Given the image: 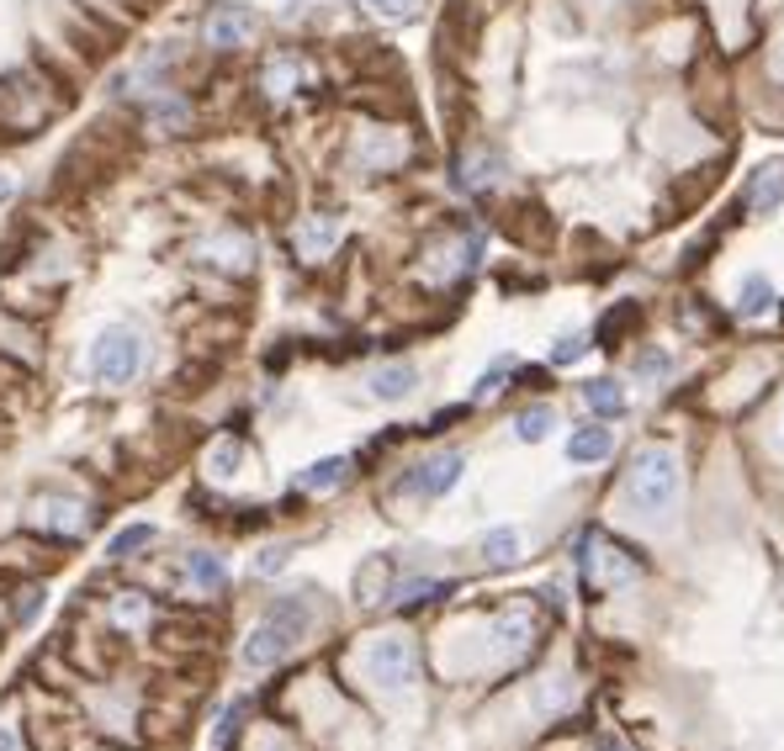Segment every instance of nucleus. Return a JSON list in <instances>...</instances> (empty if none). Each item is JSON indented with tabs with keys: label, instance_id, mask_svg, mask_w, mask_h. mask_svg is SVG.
I'll use <instances>...</instances> for the list:
<instances>
[{
	"label": "nucleus",
	"instance_id": "obj_1",
	"mask_svg": "<svg viewBox=\"0 0 784 751\" xmlns=\"http://www.w3.org/2000/svg\"><path fill=\"white\" fill-rule=\"evenodd\" d=\"M313 630V603L302 593H287L276 598L260 619H254V630H249L245 640V667H254V673H265V667H276L282 656H291L297 651V640Z\"/></svg>",
	"mask_w": 784,
	"mask_h": 751
},
{
	"label": "nucleus",
	"instance_id": "obj_2",
	"mask_svg": "<svg viewBox=\"0 0 784 751\" xmlns=\"http://www.w3.org/2000/svg\"><path fill=\"white\" fill-rule=\"evenodd\" d=\"M679 487H684L679 455L662 450V445H647V450L631 461V472H625V503H631L636 518L658 524V518H668L679 509Z\"/></svg>",
	"mask_w": 784,
	"mask_h": 751
},
{
	"label": "nucleus",
	"instance_id": "obj_3",
	"mask_svg": "<svg viewBox=\"0 0 784 751\" xmlns=\"http://www.w3.org/2000/svg\"><path fill=\"white\" fill-rule=\"evenodd\" d=\"M138 371H144V334H138V328H107V334L96 339V350H90V376H96L107 392H117Z\"/></svg>",
	"mask_w": 784,
	"mask_h": 751
},
{
	"label": "nucleus",
	"instance_id": "obj_4",
	"mask_svg": "<svg viewBox=\"0 0 784 751\" xmlns=\"http://www.w3.org/2000/svg\"><path fill=\"white\" fill-rule=\"evenodd\" d=\"M42 90H48V79L38 70H5L0 75V122L5 127H38L42 117H53V101Z\"/></svg>",
	"mask_w": 784,
	"mask_h": 751
},
{
	"label": "nucleus",
	"instance_id": "obj_5",
	"mask_svg": "<svg viewBox=\"0 0 784 751\" xmlns=\"http://www.w3.org/2000/svg\"><path fill=\"white\" fill-rule=\"evenodd\" d=\"M366 673L376 688L387 693H409L419 683V651H413L409 635H376L372 651H366Z\"/></svg>",
	"mask_w": 784,
	"mask_h": 751
},
{
	"label": "nucleus",
	"instance_id": "obj_6",
	"mask_svg": "<svg viewBox=\"0 0 784 751\" xmlns=\"http://www.w3.org/2000/svg\"><path fill=\"white\" fill-rule=\"evenodd\" d=\"M583 577L599 583V588H615V583L636 577V566H631V555L620 551V546L599 540V535H583Z\"/></svg>",
	"mask_w": 784,
	"mask_h": 751
},
{
	"label": "nucleus",
	"instance_id": "obj_7",
	"mask_svg": "<svg viewBox=\"0 0 784 751\" xmlns=\"http://www.w3.org/2000/svg\"><path fill=\"white\" fill-rule=\"evenodd\" d=\"M461 455L456 450H440V455H430V461H419L409 476H403V492H413V498H446L456 481H461Z\"/></svg>",
	"mask_w": 784,
	"mask_h": 751
},
{
	"label": "nucleus",
	"instance_id": "obj_8",
	"mask_svg": "<svg viewBox=\"0 0 784 751\" xmlns=\"http://www.w3.org/2000/svg\"><path fill=\"white\" fill-rule=\"evenodd\" d=\"M207 42L212 48H245L254 38V11L249 5H217L212 16H207Z\"/></svg>",
	"mask_w": 784,
	"mask_h": 751
},
{
	"label": "nucleus",
	"instance_id": "obj_9",
	"mask_svg": "<svg viewBox=\"0 0 784 751\" xmlns=\"http://www.w3.org/2000/svg\"><path fill=\"white\" fill-rule=\"evenodd\" d=\"M488 640H494V651L503 656V662H514V656L531 651V640H536V619H531L525 609H509V614H498L494 619Z\"/></svg>",
	"mask_w": 784,
	"mask_h": 751
},
{
	"label": "nucleus",
	"instance_id": "obj_10",
	"mask_svg": "<svg viewBox=\"0 0 784 751\" xmlns=\"http://www.w3.org/2000/svg\"><path fill=\"white\" fill-rule=\"evenodd\" d=\"M154 635H160V646H175V651H197V646H207L212 640V625H207L202 614H186V609H175V614H165L160 625H154Z\"/></svg>",
	"mask_w": 784,
	"mask_h": 751
},
{
	"label": "nucleus",
	"instance_id": "obj_11",
	"mask_svg": "<svg viewBox=\"0 0 784 751\" xmlns=\"http://www.w3.org/2000/svg\"><path fill=\"white\" fill-rule=\"evenodd\" d=\"M339 243V217H329V212H319V217H302L297 223V254L302 260H329V249Z\"/></svg>",
	"mask_w": 784,
	"mask_h": 751
},
{
	"label": "nucleus",
	"instance_id": "obj_12",
	"mask_svg": "<svg viewBox=\"0 0 784 751\" xmlns=\"http://www.w3.org/2000/svg\"><path fill=\"white\" fill-rule=\"evenodd\" d=\"M186 583H191L197 593H228V566H223V555L191 551L186 555Z\"/></svg>",
	"mask_w": 784,
	"mask_h": 751
},
{
	"label": "nucleus",
	"instance_id": "obj_13",
	"mask_svg": "<svg viewBox=\"0 0 784 751\" xmlns=\"http://www.w3.org/2000/svg\"><path fill=\"white\" fill-rule=\"evenodd\" d=\"M413 381H419V371L413 365H376L372 371V397H382V402H398V397L413 392Z\"/></svg>",
	"mask_w": 784,
	"mask_h": 751
},
{
	"label": "nucleus",
	"instance_id": "obj_14",
	"mask_svg": "<svg viewBox=\"0 0 784 751\" xmlns=\"http://www.w3.org/2000/svg\"><path fill=\"white\" fill-rule=\"evenodd\" d=\"M615 450V439H610V429H573V439H568V461H578V466H588V461H605Z\"/></svg>",
	"mask_w": 784,
	"mask_h": 751
},
{
	"label": "nucleus",
	"instance_id": "obj_15",
	"mask_svg": "<svg viewBox=\"0 0 784 751\" xmlns=\"http://www.w3.org/2000/svg\"><path fill=\"white\" fill-rule=\"evenodd\" d=\"M345 476H350V461H345V455H329V461H313L308 472L297 476V487H302V492H329Z\"/></svg>",
	"mask_w": 784,
	"mask_h": 751
},
{
	"label": "nucleus",
	"instance_id": "obj_16",
	"mask_svg": "<svg viewBox=\"0 0 784 751\" xmlns=\"http://www.w3.org/2000/svg\"><path fill=\"white\" fill-rule=\"evenodd\" d=\"M784 201V164H769L758 180H752V191H747V206L752 212H774Z\"/></svg>",
	"mask_w": 784,
	"mask_h": 751
},
{
	"label": "nucleus",
	"instance_id": "obj_17",
	"mask_svg": "<svg viewBox=\"0 0 784 751\" xmlns=\"http://www.w3.org/2000/svg\"><path fill=\"white\" fill-rule=\"evenodd\" d=\"M387 577H393V566H387L382 555H372V561L361 566V577H356V598H361V603H382V598H393Z\"/></svg>",
	"mask_w": 784,
	"mask_h": 751
},
{
	"label": "nucleus",
	"instance_id": "obj_18",
	"mask_svg": "<svg viewBox=\"0 0 784 751\" xmlns=\"http://www.w3.org/2000/svg\"><path fill=\"white\" fill-rule=\"evenodd\" d=\"M239 461H245V439H234V435L212 439V450H207V476H234L239 472Z\"/></svg>",
	"mask_w": 784,
	"mask_h": 751
},
{
	"label": "nucleus",
	"instance_id": "obj_19",
	"mask_svg": "<svg viewBox=\"0 0 784 751\" xmlns=\"http://www.w3.org/2000/svg\"><path fill=\"white\" fill-rule=\"evenodd\" d=\"M583 402H588L594 413L615 418V413H625V387H620V381H605V376H599V381H588V387H583Z\"/></svg>",
	"mask_w": 784,
	"mask_h": 751
},
{
	"label": "nucleus",
	"instance_id": "obj_20",
	"mask_svg": "<svg viewBox=\"0 0 784 751\" xmlns=\"http://www.w3.org/2000/svg\"><path fill=\"white\" fill-rule=\"evenodd\" d=\"M149 122H154V133H165V127H186V122H191V107H186L181 96L160 90V96H154V107H149Z\"/></svg>",
	"mask_w": 784,
	"mask_h": 751
},
{
	"label": "nucleus",
	"instance_id": "obj_21",
	"mask_svg": "<svg viewBox=\"0 0 784 751\" xmlns=\"http://www.w3.org/2000/svg\"><path fill=\"white\" fill-rule=\"evenodd\" d=\"M551 429H557V413H551L546 402H536V408H525V413L514 418V435L525 439V445H536V439H546Z\"/></svg>",
	"mask_w": 784,
	"mask_h": 751
},
{
	"label": "nucleus",
	"instance_id": "obj_22",
	"mask_svg": "<svg viewBox=\"0 0 784 751\" xmlns=\"http://www.w3.org/2000/svg\"><path fill=\"white\" fill-rule=\"evenodd\" d=\"M483 561H494V566L520 561V535H514V529H488V535H483Z\"/></svg>",
	"mask_w": 784,
	"mask_h": 751
},
{
	"label": "nucleus",
	"instance_id": "obj_23",
	"mask_svg": "<svg viewBox=\"0 0 784 751\" xmlns=\"http://www.w3.org/2000/svg\"><path fill=\"white\" fill-rule=\"evenodd\" d=\"M769 302H774V286H769V276H747L743 291H737V308H743L747 317L769 313Z\"/></svg>",
	"mask_w": 784,
	"mask_h": 751
},
{
	"label": "nucleus",
	"instance_id": "obj_24",
	"mask_svg": "<svg viewBox=\"0 0 784 751\" xmlns=\"http://www.w3.org/2000/svg\"><path fill=\"white\" fill-rule=\"evenodd\" d=\"M297 79H302V64H297L291 53H282V59H271V64H265V90H271V96H287Z\"/></svg>",
	"mask_w": 784,
	"mask_h": 751
},
{
	"label": "nucleus",
	"instance_id": "obj_25",
	"mask_svg": "<svg viewBox=\"0 0 784 751\" xmlns=\"http://www.w3.org/2000/svg\"><path fill=\"white\" fill-rule=\"evenodd\" d=\"M398 159H403V138H393V133H372V138H366V154H361L366 170H376V164H398Z\"/></svg>",
	"mask_w": 784,
	"mask_h": 751
},
{
	"label": "nucleus",
	"instance_id": "obj_26",
	"mask_svg": "<svg viewBox=\"0 0 784 751\" xmlns=\"http://www.w3.org/2000/svg\"><path fill=\"white\" fill-rule=\"evenodd\" d=\"M568 699H573V677L557 673V677H546V688L536 693V710H540V714H551V710H562Z\"/></svg>",
	"mask_w": 784,
	"mask_h": 751
},
{
	"label": "nucleus",
	"instance_id": "obj_27",
	"mask_svg": "<svg viewBox=\"0 0 784 751\" xmlns=\"http://www.w3.org/2000/svg\"><path fill=\"white\" fill-rule=\"evenodd\" d=\"M70 514H80V509H70V503H59V498L38 503V524H48V529H80L85 518H70Z\"/></svg>",
	"mask_w": 784,
	"mask_h": 751
},
{
	"label": "nucleus",
	"instance_id": "obj_28",
	"mask_svg": "<svg viewBox=\"0 0 784 751\" xmlns=\"http://www.w3.org/2000/svg\"><path fill=\"white\" fill-rule=\"evenodd\" d=\"M446 593V583H430V577H409V583H398L393 588V603H424V598Z\"/></svg>",
	"mask_w": 784,
	"mask_h": 751
},
{
	"label": "nucleus",
	"instance_id": "obj_29",
	"mask_svg": "<svg viewBox=\"0 0 784 751\" xmlns=\"http://www.w3.org/2000/svg\"><path fill=\"white\" fill-rule=\"evenodd\" d=\"M144 546H154V529H149V524H133V529H123V535L112 540V555H117V561H127V555L144 551Z\"/></svg>",
	"mask_w": 784,
	"mask_h": 751
},
{
	"label": "nucleus",
	"instance_id": "obj_30",
	"mask_svg": "<svg viewBox=\"0 0 784 751\" xmlns=\"http://www.w3.org/2000/svg\"><path fill=\"white\" fill-rule=\"evenodd\" d=\"M583 350H588L583 334H562V339L551 345V365H573V360H583Z\"/></svg>",
	"mask_w": 784,
	"mask_h": 751
},
{
	"label": "nucleus",
	"instance_id": "obj_31",
	"mask_svg": "<svg viewBox=\"0 0 784 751\" xmlns=\"http://www.w3.org/2000/svg\"><path fill=\"white\" fill-rule=\"evenodd\" d=\"M498 180V159L494 154H477L472 159V170L461 175V186H494Z\"/></svg>",
	"mask_w": 784,
	"mask_h": 751
},
{
	"label": "nucleus",
	"instance_id": "obj_32",
	"mask_svg": "<svg viewBox=\"0 0 784 751\" xmlns=\"http://www.w3.org/2000/svg\"><path fill=\"white\" fill-rule=\"evenodd\" d=\"M144 609H149V603H144V593H123V598H117V625H138V619H144Z\"/></svg>",
	"mask_w": 784,
	"mask_h": 751
},
{
	"label": "nucleus",
	"instance_id": "obj_33",
	"mask_svg": "<svg viewBox=\"0 0 784 751\" xmlns=\"http://www.w3.org/2000/svg\"><path fill=\"white\" fill-rule=\"evenodd\" d=\"M287 546H265V551H260V561H254V572H260V577H271V572H282V566H287Z\"/></svg>",
	"mask_w": 784,
	"mask_h": 751
},
{
	"label": "nucleus",
	"instance_id": "obj_34",
	"mask_svg": "<svg viewBox=\"0 0 784 751\" xmlns=\"http://www.w3.org/2000/svg\"><path fill=\"white\" fill-rule=\"evenodd\" d=\"M673 371V360L662 355V350H647V355L636 360V376H668Z\"/></svg>",
	"mask_w": 784,
	"mask_h": 751
},
{
	"label": "nucleus",
	"instance_id": "obj_35",
	"mask_svg": "<svg viewBox=\"0 0 784 751\" xmlns=\"http://www.w3.org/2000/svg\"><path fill=\"white\" fill-rule=\"evenodd\" d=\"M376 11H387V16H409L413 11V0H372Z\"/></svg>",
	"mask_w": 784,
	"mask_h": 751
},
{
	"label": "nucleus",
	"instance_id": "obj_36",
	"mask_svg": "<svg viewBox=\"0 0 784 751\" xmlns=\"http://www.w3.org/2000/svg\"><path fill=\"white\" fill-rule=\"evenodd\" d=\"M11 191H16V180H11V170H0V201L11 197Z\"/></svg>",
	"mask_w": 784,
	"mask_h": 751
},
{
	"label": "nucleus",
	"instance_id": "obj_37",
	"mask_svg": "<svg viewBox=\"0 0 784 751\" xmlns=\"http://www.w3.org/2000/svg\"><path fill=\"white\" fill-rule=\"evenodd\" d=\"M0 751H16V741H11V730H0Z\"/></svg>",
	"mask_w": 784,
	"mask_h": 751
},
{
	"label": "nucleus",
	"instance_id": "obj_38",
	"mask_svg": "<svg viewBox=\"0 0 784 751\" xmlns=\"http://www.w3.org/2000/svg\"><path fill=\"white\" fill-rule=\"evenodd\" d=\"M599 751H625V747H620V741H610V736H605V741H599Z\"/></svg>",
	"mask_w": 784,
	"mask_h": 751
}]
</instances>
